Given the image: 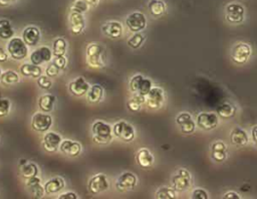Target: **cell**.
Instances as JSON below:
<instances>
[{
	"label": "cell",
	"instance_id": "cell-1",
	"mask_svg": "<svg viewBox=\"0 0 257 199\" xmlns=\"http://www.w3.org/2000/svg\"><path fill=\"white\" fill-rule=\"evenodd\" d=\"M86 63L92 68H101L105 63V51L102 44L91 42L86 46Z\"/></svg>",
	"mask_w": 257,
	"mask_h": 199
},
{
	"label": "cell",
	"instance_id": "cell-2",
	"mask_svg": "<svg viewBox=\"0 0 257 199\" xmlns=\"http://www.w3.org/2000/svg\"><path fill=\"white\" fill-rule=\"evenodd\" d=\"M92 140L98 145H107L112 140V127L102 121H95L91 126Z\"/></svg>",
	"mask_w": 257,
	"mask_h": 199
},
{
	"label": "cell",
	"instance_id": "cell-3",
	"mask_svg": "<svg viewBox=\"0 0 257 199\" xmlns=\"http://www.w3.org/2000/svg\"><path fill=\"white\" fill-rule=\"evenodd\" d=\"M225 20L230 24H240L245 18V8L239 2H230L224 8Z\"/></svg>",
	"mask_w": 257,
	"mask_h": 199
},
{
	"label": "cell",
	"instance_id": "cell-4",
	"mask_svg": "<svg viewBox=\"0 0 257 199\" xmlns=\"http://www.w3.org/2000/svg\"><path fill=\"white\" fill-rule=\"evenodd\" d=\"M8 54L15 60H22L28 54L27 44L20 37H12L7 44Z\"/></svg>",
	"mask_w": 257,
	"mask_h": 199
},
{
	"label": "cell",
	"instance_id": "cell-5",
	"mask_svg": "<svg viewBox=\"0 0 257 199\" xmlns=\"http://www.w3.org/2000/svg\"><path fill=\"white\" fill-rule=\"evenodd\" d=\"M112 134L115 136L117 139L130 143L134 141L136 137V131L133 125L125 121H118L113 124L112 126Z\"/></svg>",
	"mask_w": 257,
	"mask_h": 199
},
{
	"label": "cell",
	"instance_id": "cell-6",
	"mask_svg": "<svg viewBox=\"0 0 257 199\" xmlns=\"http://www.w3.org/2000/svg\"><path fill=\"white\" fill-rule=\"evenodd\" d=\"M252 54L251 46L246 42H238L231 49V59L237 64L246 63Z\"/></svg>",
	"mask_w": 257,
	"mask_h": 199
},
{
	"label": "cell",
	"instance_id": "cell-7",
	"mask_svg": "<svg viewBox=\"0 0 257 199\" xmlns=\"http://www.w3.org/2000/svg\"><path fill=\"white\" fill-rule=\"evenodd\" d=\"M138 185V177L133 172H123L115 180V188L118 192L133 191Z\"/></svg>",
	"mask_w": 257,
	"mask_h": 199
},
{
	"label": "cell",
	"instance_id": "cell-8",
	"mask_svg": "<svg viewBox=\"0 0 257 199\" xmlns=\"http://www.w3.org/2000/svg\"><path fill=\"white\" fill-rule=\"evenodd\" d=\"M108 188H109V180L107 176L103 173H98L93 175L87 183V189L93 195L102 193L106 191Z\"/></svg>",
	"mask_w": 257,
	"mask_h": 199
},
{
	"label": "cell",
	"instance_id": "cell-9",
	"mask_svg": "<svg viewBox=\"0 0 257 199\" xmlns=\"http://www.w3.org/2000/svg\"><path fill=\"white\" fill-rule=\"evenodd\" d=\"M192 182V177L190 172L185 168L178 169L177 173L172 177V186L178 192H183L187 190Z\"/></svg>",
	"mask_w": 257,
	"mask_h": 199
},
{
	"label": "cell",
	"instance_id": "cell-10",
	"mask_svg": "<svg viewBox=\"0 0 257 199\" xmlns=\"http://www.w3.org/2000/svg\"><path fill=\"white\" fill-rule=\"evenodd\" d=\"M125 25L128 30L134 33L141 32L147 27V18L144 13L140 11H134L126 16Z\"/></svg>",
	"mask_w": 257,
	"mask_h": 199
},
{
	"label": "cell",
	"instance_id": "cell-11",
	"mask_svg": "<svg viewBox=\"0 0 257 199\" xmlns=\"http://www.w3.org/2000/svg\"><path fill=\"white\" fill-rule=\"evenodd\" d=\"M219 124V117L216 113L203 112L196 118V125L205 131L214 130Z\"/></svg>",
	"mask_w": 257,
	"mask_h": 199
},
{
	"label": "cell",
	"instance_id": "cell-12",
	"mask_svg": "<svg viewBox=\"0 0 257 199\" xmlns=\"http://www.w3.org/2000/svg\"><path fill=\"white\" fill-rule=\"evenodd\" d=\"M52 126V117L47 113H35L31 119V128L39 133L47 132Z\"/></svg>",
	"mask_w": 257,
	"mask_h": 199
},
{
	"label": "cell",
	"instance_id": "cell-13",
	"mask_svg": "<svg viewBox=\"0 0 257 199\" xmlns=\"http://www.w3.org/2000/svg\"><path fill=\"white\" fill-rule=\"evenodd\" d=\"M165 102V92L159 86H153L146 95V105L152 110L160 109Z\"/></svg>",
	"mask_w": 257,
	"mask_h": 199
},
{
	"label": "cell",
	"instance_id": "cell-14",
	"mask_svg": "<svg viewBox=\"0 0 257 199\" xmlns=\"http://www.w3.org/2000/svg\"><path fill=\"white\" fill-rule=\"evenodd\" d=\"M53 53L48 46H40L32 51L30 54V62L36 65H40L44 62H49L52 59Z\"/></svg>",
	"mask_w": 257,
	"mask_h": 199
},
{
	"label": "cell",
	"instance_id": "cell-15",
	"mask_svg": "<svg viewBox=\"0 0 257 199\" xmlns=\"http://www.w3.org/2000/svg\"><path fill=\"white\" fill-rule=\"evenodd\" d=\"M68 24L70 31L73 34L78 35L82 33L85 28V17L81 13L70 11L68 15Z\"/></svg>",
	"mask_w": 257,
	"mask_h": 199
},
{
	"label": "cell",
	"instance_id": "cell-16",
	"mask_svg": "<svg viewBox=\"0 0 257 199\" xmlns=\"http://www.w3.org/2000/svg\"><path fill=\"white\" fill-rule=\"evenodd\" d=\"M89 87H90V85L85 80V78L82 76H78L69 82L68 91L70 92V94L80 97L87 93Z\"/></svg>",
	"mask_w": 257,
	"mask_h": 199
},
{
	"label": "cell",
	"instance_id": "cell-17",
	"mask_svg": "<svg viewBox=\"0 0 257 199\" xmlns=\"http://www.w3.org/2000/svg\"><path fill=\"white\" fill-rule=\"evenodd\" d=\"M61 142H62V139L60 135H58L55 132H47L43 136L42 146L46 152L55 153L56 151H58Z\"/></svg>",
	"mask_w": 257,
	"mask_h": 199
},
{
	"label": "cell",
	"instance_id": "cell-18",
	"mask_svg": "<svg viewBox=\"0 0 257 199\" xmlns=\"http://www.w3.org/2000/svg\"><path fill=\"white\" fill-rule=\"evenodd\" d=\"M101 31L107 37H109L111 39H117V38L121 37L123 28L119 21L111 20V21L104 22L101 25Z\"/></svg>",
	"mask_w": 257,
	"mask_h": 199
},
{
	"label": "cell",
	"instance_id": "cell-19",
	"mask_svg": "<svg viewBox=\"0 0 257 199\" xmlns=\"http://www.w3.org/2000/svg\"><path fill=\"white\" fill-rule=\"evenodd\" d=\"M21 38L27 44V46H36L40 41L41 33L38 27L29 25L23 29Z\"/></svg>",
	"mask_w": 257,
	"mask_h": 199
},
{
	"label": "cell",
	"instance_id": "cell-20",
	"mask_svg": "<svg viewBox=\"0 0 257 199\" xmlns=\"http://www.w3.org/2000/svg\"><path fill=\"white\" fill-rule=\"evenodd\" d=\"M59 150L65 156L70 158H75L81 153V145L76 141L65 139V140H62L59 146Z\"/></svg>",
	"mask_w": 257,
	"mask_h": 199
},
{
	"label": "cell",
	"instance_id": "cell-21",
	"mask_svg": "<svg viewBox=\"0 0 257 199\" xmlns=\"http://www.w3.org/2000/svg\"><path fill=\"white\" fill-rule=\"evenodd\" d=\"M25 187L28 190V192L35 198H41L45 193L44 186H42L41 179L38 177V175L32 178L26 179Z\"/></svg>",
	"mask_w": 257,
	"mask_h": 199
},
{
	"label": "cell",
	"instance_id": "cell-22",
	"mask_svg": "<svg viewBox=\"0 0 257 199\" xmlns=\"http://www.w3.org/2000/svg\"><path fill=\"white\" fill-rule=\"evenodd\" d=\"M227 146L223 141H216L211 146V158L217 162L221 163L227 159Z\"/></svg>",
	"mask_w": 257,
	"mask_h": 199
},
{
	"label": "cell",
	"instance_id": "cell-23",
	"mask_svg": "<svg viewBox=\"0 0 257 199\" xmlns=\"http://www.w3.org/2000/svg\"><path fill=\"white\" fill-rule=\"evenodd\" d=\"M136 161L142 168H150L155 162V157L147 148H141L136 154Z\"/></svg>",
	"mask_w": 257,
	"mask_h": 199
},
{
	"label": "cell",
	"instance_id": "cell-24",
	"mask_svg": "<svg viewBox=\"0 0 257 199\" xmlns=\"http://www.w3.org/2000/svg\"><path fill=\"white\" fill-rule=\"evenodd\" d=\"M43 186H44L45 194L51 195V194L60 192L65 186V181L62 177L56 176V177H53V178L49 179L48 181H46Z\"/></svg>",
	"mask_w": 257,
	"mask_h": 199
},
{
	"label": "cell",
	"instance_id": "cell-25",
	"mask_svg": "<svg viewBox=\"0 0 257 199\" xmlns=\"http://www.w3.org/2000/svg\"><path fill=\"white\" fill-rule=\"evenodd\" d=\"M230 141L235 146L243 147L248 144L249 137L247 132L244 129L236 127L230 133Z\"/></svg>",
	"mask_w": 257,
	"mask_h": 199
},
{
	"label": "cell",
	"instance_id": "cell-26",
	"mask_svg": "<svg viewBox=\"0 0 257 199\" xmlns=\"http://www.w3.org/2000/svg\"><path fill=\"white\" fill-rule=\"evenodd\" d=\"M148 10L154 17H161L167 12V4L164 0H149Z\"/></svg>",
	"mask_w": 257,
	"mask_h": 199
},
{
	"label": "cell",
	"instance_id": "cell-27",
	"mask_svg": "<svg viewBox=\"0 0 257 199\" xmlns=\"http://www.w3.org/2000/svg\"><path fill=\"white\" fill-rule=\"evenodd\" d=\"M237 109L233 104H230L228 102L222 103L217 107L216 114L218 115L219 118L224 119V120H229L232 119L236 115Z\"/></svg>",
	"mask_w": 257,
	"mask_h": 199
},
{
	"label": "cell",
	"instance_id": "cell-28",
	"mask_svg": "<svg viewBox=\"0 0 257 199\" xmlns=\"http://www.w3.org/2000/svg\"><path fill=\"white\" fill-rule=\"evenodd\" d=\"M20 73L23 76L31 77V78H38L42 74V68L40 65H36L33 63H22L20 66Z\"/></svg>",
	"mask_w": 257,
	"mask_h": 199
},
{
	"label": "cell",
	"instance_id": "cell-29",
	"mask_svg": "<svg viewBox=\"0 0 257 199\" xmlns=\"http://www.w3.org/2000/svg\"><path fill=\"white\" fill-rule=\"evenodd\" d=\"M103 94H104V90L100 84L90 85L86 93V101L89 104H98L103 98Z\"/></svg>",
	"mask_w": 257,
	"mask_h": 199
},
{
	"label": "cell",
	"instance_id": "cell-30",
	"mask_svg": "<svg viewBox=\"0 0 257 199\" xmlns=\"http://www.w3.org/2000/svg\"><path fill=\"white\" fill-rule=\"evenodd\" d=\"M56 97L51 93H46L38 98V108L44 113H50L54 109Z\"/></svg>",
	"mask_w": 257,
	"mask_h": 199
},
{
	"label": "cell",
	"instance_id": "cell-31",
	"mask_svg": "<svg viewBox=\"0 0 257 199\" xmlns=\"http://www.w3.org/2000/svg\"><path fill=\"white\" fill-rule=\"evenodd\" d=\"M144 104H146V95L136 92V93H134V95L131 98L127 99L126 108L131 112H138L141 110V108Z\"/></svg>",
	"mask_w": 257,
	"mask_h": 199
},
{
	"label": "cell",
	"instance_id": "cell-32",
	"mask_svg": "<svg viewBox=\"0 0 257 199\" xmlns=\"http://www.w3.org/2000/svg\"><path fill=\"white\" fill-rule=\"evenodd\" d=\"M38 173V166L33 162H27L24 165L20 166V174L24 179H29L34 176H37Z\"/></svg>",
	"mask_w": 257,
	"mask_h": 199
},
{
	"label": "cell",
	"instance_id": "cell-33",
	"mask_svg": "<svg viewBox=\"0 0 257 199\" xmlns=\"http://www.w3.org/2000/svg\"><path fill=\"white\" fill-rule=\"evenodd\" d=\"M14 35V29L11 25V22L8 19H0V38L1 39H11Z\"/></svg>",
	"mask_w": 257,
	"mask_h": 199
},
{
	"label": "cell",
	"instance_id": "cell-34",
	"mask_svg": "<svg viewBox=\"0 0 257 199\" xmlns=\"http://www.w3.org/2000/svg\"><path fill=\"white\" fill-rule=\"evenodd\" d=\"M67 50V43L63 37H57L52 42V53L53 56L64 55Z\"/></svg>",
	"mask_w": 257,
	"mask_h": 199
},
{
	"label": "cell",
	"instance_id": "cell-35",
	"mask_svg": "<svg viewBox=\"0 0 257 199\" xmlns=\"http://www.w3.org/2000/svg\"><path fill=\"white\" fill-rule=\"evenodd\" d=\"M20 77L18 75L17 72H15L14 70H6L4 72H2L1 75V82L4 85H11L14 83L19 82Z\"/></svg>",
	"mask_w": 257,
	"mask_h": 199
},
{
	"label": "cell",
	"instance_id": "cell-36",
	"mask_svg": "<svg viewBox=\"0 0 257 199\" xmlns=\"http://www.w3.org/2000/svg\"><path fill=\"white\" fill-rule=\"evenodd\" d=\"M176 190L173 187H161L157 190L155 197L158 199H174L176 198Z\"/></svg>",
	"mask_w": 257,
	"mask_h": 199
},
{
	"label": "cell",
	"instance_id": "cell-37",
	"mask_svg": "<svg viewBox=\"0 0 257 199\" xmlns=\"http://www.w3.org/2000/svg\"><path fill=\"white\" fill-rule=\"evenodd\" d=\"M146 40V36L145 34L141 33V32H136L134 33L126 41L127 45L133 48V49H138L139 47L142 46V44L145 42Z\"/></svg>",
	"mask_w": 257,
	"mask_h": 199
},
{
	"label": "cell",
	"instance_id": "cell-38",
	"mask_svg": "<svg viewBox=\"0 0 257 199\" xmlns=\"http://www.w3.org/2000/svg\"><path fill=\"white\" fill-rule=\"evenodd\" d=\"M88 9H89V5L84 0H74L69 8L70 11L81 13V14L86 13Z\"/></svg>",
	"mask_w": 257,
	"mask_h": 199
},
{
	"label": "cell",
	"instance_id": "cell-39",
	"mask_svg": "<svg viewBox=\"0 0 257 199\" xmlns=\"http://www.w3.org/2000/svg\"><path fill=\"white\" fill-rule=\"evenodd\" d=\"M144 75L138 73V74H135L134 76H132V78L130 79V82H128V88L130 90L133 92V93H136L139 91L140 89V86L142 84V81L144 79Z\"/></svg>",
	"mask_w": 257,
	"mask_h": 199
},
{
	"label": "cell",
	"instance_id": "cell-40",
	"mask_svg": "<svg viewBox=\"0 0 257 199\" xmlns=\"http://www.w3.org/2000/svg\"><path fill=\"white\" fill-rule=\"evenodd\" d=\"M36 82H37V85L41 88V89H44V90H48L52 87V80H51V77L47 76L46 74L43 75L41 74L38 78H36Z\"/></svg>",
	"mask_w": 257,
	"mask_h": 199
},
{
	"label": "cell",
	"instance_id": "cell-41",
	"mask_svg": "<svg viewBox=\"0 0 257 199\" xmlns=\"http://www.w3.org/2000/svg\"><path fill=\"white\" fill-rule=\"evenodd\" d=\"M179 127H180V130H181V132L183 134L190 135V134H193L195 132V130H196V123H195V121L193 119H191V120L183 123Z\"/></svg>",
	"mask_w": 257,
	"mask_h": 199
},
{
	"label": "cell",
	"instance_id": "cell-42",
	"mask_svg": "<svg viewBox=\"0 0 257 199\" xmlns=\"http://www.w3.org/2000/svg\"><path fill=\"white\" fill-rule=\"evenodd\" d=\"M11 109V103L8 98L0 96V118L6 117Z\"/></svg>",
	"mask_w": 257,
	"mask_h": 199
},
{
	"label": "cell",
	"instance_id": "cell-43",
	"mask_svg": "<svg viewBox=\"0 0 257 199\" xmlns=\"http://www.w3.org/2000/svg\"><path fill=\"white\" fill-rule=\"evenodd\" d=\"M152 87H153L152 80L150 78H148V77H144L138 93L143 94V95H147L149 93V91L152 89Z\"/></svg>",
	"mask_w": 257,
	"mask_h": 199
},
{
	"label": "cell",
	"instance_id": "cell-44",
	"mask_svg": "<svg viewBox=\"0 0 257 199\" xmlns=\"http://www.w3.org/2000/svg\"><path fill=\"white\" fill-rule=\"evenodd\" d=\"M52 62L60 69L63 70L65 69L66 65H67V59L64 55H58V56H53Z\"/></svg>",
	"mask_w": 257,
	"mask_h": 199
},
{
	"label": "cell",
	"instance_id": "cell-45",
	"mask_svg": "<svg viewBox=\"0 0 257 199\" xmlns=\"http://www.w3.org/2000/svg\"><path fill=\"white\" fill-rule=\"evenodd\" d=\"M59 72H60V69H59L53 62H50V63L47 65L46 69H45V74H46L47 76L51 77V78L56 77V76L59 74Z\"/></svg>",
	"mask_w": 257,
	"mask_h": 199
},
{
	"label": "cell",
	"instance_id": "cell-46",
	"mask_svg": "<svg viewBox=\"0 0 257 199\" xmlns=\"http://www.w3.org/2000/svg\"><path fill=\"white\" fill-rule=\"evenodd\" d=\"M191 196L196 199H207L209 197V194L203 188H196L193 190Z\"/></svg>",
	"mask_w": 257,
	"mask_h": 199
},
{
	"label": "cell",
	"instance_id": "cell-47",
	"mask_svg": "<svg viewBox=\"0 0 257 199\" xmlns=\"http://www.w3.org/2000/svg\"><path fill=\"white\" fill-rule=\"evenodd\" d=\"M191 119H192V116H191L190 113H188V112H182V113H180V114L176 117V123H177L178 126H180V125H182L183 123H185V122H187V121H189V120H191Z\"/></svg>",
	"mask_w": 257,
	"mask_h": 199
},
{
	"label": "cell",
	"instance_id": "cell-48",
	"mask_svg": "<svg viewBox=\"0 0 257 199\" xmlns=\"http://www.w3.org/2000/svg\"><path fill=\"white\" fill-rule=\"evenodd\" d=\"M58 198H72V199H75V198H78V195L76 193H74L73 191H68V192H64V193L60 194L58 196Z\"/></svg>",
	"mask_w": 257,
	"mask_h": 199
},
{
	"label": "cell",
	"instance_id": "cell-49",
	"mask_svg": "<svg viewBox=\"0 0 257 199\" xmlns=\"http://www.w3.org/2000/svg\"><path fill=\"white\" fill-rule=\"evenodd\" d=\"M223 198H237V199H239V198H241V196L238 193H236L235 191H228L227 193H225L223 195Z\"/></svg>",
	"mask_w": 257,
	"mask_h": 199
},
{
	"label": "cell",
	"instance_id": "cell-50",
	"mask_svg": "<svg viewBox=\"0 0 257 199\" xmlns=\"http://www.w3.org/2000/svg\"><path fill=\"white\" fill-rule=\"evenodd\" d=\"M8 59V53L4 50L3 47L0 46V62H4Z\"/></svg>",
	"mask_w": 257,
	"mask_h": 199
},
{
	"label": "cell",
	"instance_id": "cell-51",
	"mask_svg": "<svg viewBox=\"0 0 257 199\" xmlns=\"http://www.w3.org/2000/svg\"><path fill=\"white\" fill-rule=\"evenodd\" d=\"M251 138L252 141L257 145V125L251 129Z\"/></svg>",
	"mask_w": 257,
	"mask_h": 199
},
{
	"label": "cell",
	"instance_id": "cell-52",
	"mask_svg": "<svg viewBox=\"0 0 257 199\" xmlns=\"http://www.w3.org/2000/svg\"><path fill=\"white\" fill-rule=\"evenodd\" d=\"M19 0H0V5L1 6H8L11 4H14L16 2H18Z\"/></svg>",
	"mask_w": 257,
	"mask_h": 199
},
{
	"label": "cell",
	"instance_id": "cell-53",
	"mask_svg": "<svg viewBox=\"0 0 257 199\" xmlns=\"http://www.w3.org/2000/svg\"><path fill=\"white\" fill-rule=\"evenodd\" d=\"M84 1L89 5V7H96L100 2V0H84Z\"/></svg>",
	"mask_w": 257,
	"mask_h": 199
},
{
	"label": "cell",
	"instance_id": "cell-54",
	"mask_svg": "<svg viewBox=\"0 0 257 199\" xmlns=\"http://www.w3.org/2000/svg\"><path fill=\"white\" fill-rule=\"evenodd\" d=\"M27 162H28V161H27V160H26V159H24V158H22V159H20V160H19V161H18V165H19V167H20V166H22V165H24V164H25V163H27Z\"/></svg>",
	"mask_w": 257,
	"mask_h": 199
},
{
	"label": "cell",
	"instance_id": "cell-55",
	"mask_svg": "<svg viewBox=\"0 0 257 199\" xmlns=\"http://www.w3.org/2000/svg\"><path fill=\"white\" fill-rule=\"evenodd\" d=\"M1 75H2V70H1V68H0V81H1Z\"/></svg>",
	"mask_w": 257,
	"mask_h": 199
}]
</instances>
